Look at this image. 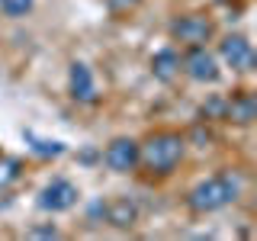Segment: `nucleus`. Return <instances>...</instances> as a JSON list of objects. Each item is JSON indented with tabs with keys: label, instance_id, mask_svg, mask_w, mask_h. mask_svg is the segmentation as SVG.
<instances>
[{
	"label": "nucleus",
	"instance_id": "f257e3e1",
	"mask_svg": "<svg viewBox=\"0 0 257 241\" xmlns=\"http://www.w3.org/2000/svg\"><path fill=\"white\" fill-rule=\"evenodd\" d=\"M187 158V135L180 129H151L139 142V171L151 180L171 177Z\"/></svg>",
	"mask_w": 257,
	"mask_h": 241
},
{
	"label": "nucleus",
	"instance_id": "f03ea898",
	"mask_svg": "<svg viewBox=\"0 0 257 241\" xmlns=\"http://www.w3.org/2000/svg\"><path fill=\"white\" fill-rule=\"evenodd\" d=\"M241 196V183L235 180L231 171H219L206 180H199L196 187H190L187 193V209L193 215H212L219 209L231 206Z\"/></svg>",
	"mask_w": 257,
	"mask_h": 241
},
{
	"label": "nucleus",
	"instance_id": "7ed1b4c3",
	"mask_svg": "<svg viewBox=\"0 0 257 241\" xmlns=\"http://www.w3.org/2000/svg\"><path fill=\"white\" fill-rule=\"evenodd\" d=\"M167 36H171L174 45L180 48H193V45H209L215 39V20L203 10L196 13H180L171 20L167 26Z\"/></svg>",
	"mask_w": 257,
	"mask_h": 241
},
{
	"label": "nucleus",
	"instance_id": "20e7f679",
	"mask_svg": "<svg viewBox=\"0 0 257 241\" xmlns=\"http://www.w3.org/2000/svg\"><path fill=\"white\" fill-rule=\"evenodd\" d=\"M180 74L193 84H219L222 61L215 58V52H209V45L180 48Z\"/></svg>",
	"mask_w": 257,
	"mask_h": 241
},
{
	"label": "nucleus",
	"instance_id": "39448f33",
	"mask_svg": "<svg viewBox=\"0 0 257 241\" xmlns=\"http://www.w3.org/2000/svg\"><path fill=\"white\" fill-rule=\"evenodd\" d=\"M215 58H219L225 68L238 71V74H251L254 64H257L254 45L244 32H228V36H222L219 45H215Z\"/></svg>",
	"mask_w": 257,
	"mask_h": 241
},
{
	"label": "nucleus",
	"instance_id": "423d86ee",
	"mask_svg": "<svg viewBox=\"0 0 257 241\" xmlns=\"http://www.w3.org/2000/svg\"><path fill=\"white\" fill-rule=\"evenodd\" d=\"M77 199H80V190L68 177H52V180L39 190V209H42V212H52V215L71 212V209L77 206Z\"/></svg>",
	"mask_w": 257,
	"mask_h": 241
},
{
	"label": "nucleus",
	"instance_id": "0eeeda50",
	"mask_svg": "<svg viewBox=\"0 0 257 241\" xmlns=\"http://www.w3.org/2000/svg\"><path fill=\"white\" fill-rule=\"evenodd\" d=\"M103 164L112 174H139V139L132 135H116L103 148Z\"/></svg>",
	"mask_w": 257,
	"mask_h": 241
},
{
	"label": "nucleus",
	"instance_id": "6e6552de",
	"mask_svg": "<svg viewBox=\"0 0 257 241\" xmlns=\"http://www.w3.org/2000/svg\"><path fill=\"white\" fill-rule=\"evenodd\" d=\"M139 215H142V209L139 203H135L132 196H112V199H103V222L112 225V228H135L139 225Z\"/></svg>",
	"mask_w": 257,
	"mask_h": 241
},
{
	"label": "nucleus",
	"instance_id": "1a4fd4ad",
	"mask_svg": "<svg viewBox=\"0 0 257 241\" xmlns=\"http://www.w3.org/2000/svg\"><path fill=\"white\" fill-rule=\"evenodd\" d=\"M68 93L74 103H96V77L87 61H71L68 68Z\"/></svg>",
	"mask_w": 257,
	"mask_h": 241
},
{
	"label": "nucleus",
	"instance_id": "9d476101",
	"mask_svg": "<svg viewBox=\"0 0 257 241\" xmlns=\"http://www.w3.org/2000/svg\"><path fill=\"white\" fill-rule=\"evenodd\" d=\"M257 119V96L251 90H235L225 96V112H222V123L231 126H251Z\"/></svg>",
	"mask_w": 257,
	"mask_h": 241
},
{
	"label": "nucleus",
	"instance_id": "9b49d317",
	"mask_svg": "<svg viewBox=\"0 0 257 241\" xmlns=\"http://www.w3.org/2000/svg\"><path fill=\"white\" fill-rule=\"evenodd\" d=\"M151 74H155V80H161V84H174V80L180 77V48L167 45V48H161V52L151 55Z\"/></svg>",
	"mask_w": 257,
	"mask_h": 241
},
{
	"label": "nucleus",
	"instance_id": "f8f14e48",
	"mask_svg": "<svg viewBox=\"0 0 257 241\" xmlns=\"http://www.w3.org/2000/svg\"><path fill=\"white\" fill-rule=\"evenodd\" d=\"M20 177H23V161L10 158V155H0V190L13 187Z\"/></svg>",
	"mask_w": 257,
	"mask_h": 241
},
{
	"label": "nucleus",
	"instance_id": "ddd939ff",
	"mask_svg": "<svg viewBox=\"0 0 257 241\" xmlns=\"http://www.w3.org/2000/svg\"><path fill=\"white\" fill-rule=\"evenodd\" d=\"M36 10V0H0V13L7 20H26Z\"/></svg>",
	"mask_w": 257,
	"mask_h": 241
},
{
	"label": "nucleus",
	"instance_id": "4468645a",
	"mask_svg": "<svg viewBox=\"0 0 257 241\" xmlns=\"http://www.w3.org/2000/svg\"><path fill=\"white\" fill-rule=\"evenodd\" d=\"M222 112H225V96H209V103H203L199 106V116H203V123L206 119H222Z\"/></svg>",
	"mask_w": 257,
	"mask_h": 241
},
{
	"label": "nucleus",
	"instance_id": "2eb2a0df",
	"mask_svg": "<svg viewBox=\"0 0 257 241\" xmlns=\"http://www.w3.org/2000/svg\"><path fill=\"white\" fill-rule=\"evenodd\" d=\"M26 139L29 142H36V145H32V151H39V155H61V151H64V145L61 142H45V139H36V135H32V132H26Z\"/></svg>",
	"mask_w": 257,
	"mask_h": 241
},
{
	"label": "nucleus",
	"instance_id": "dca6fc26",
	"mask_svg": "<svg viewBox=\"0 0 257 241\" xmlns=\"http://www.w3.org/2000/svg\"><path fill=\"white\" fill-rule=\"evenodd\" d=\"M26 235H29V238H58L61 231H58V225L48 222V225H39V228H29Z\"/></svg>",
	"mask_w": 257,
	"mask_h": 241
},
{
	"label": "nucleus",
	"instance_id": "f3484780",
	"mask_svg": "<svg viewBox=\"0 0 257 241\" xmlns=\"http://www.w3.org/2000/svg\"><path fill=\"white\" fill-rule=\"evenodd\" d=\"M142 0H109V7H112V13H128V10H135Z\"/></svg>",
	"mask_w": 257,
	"mask_h": 241
}]
</instances>
